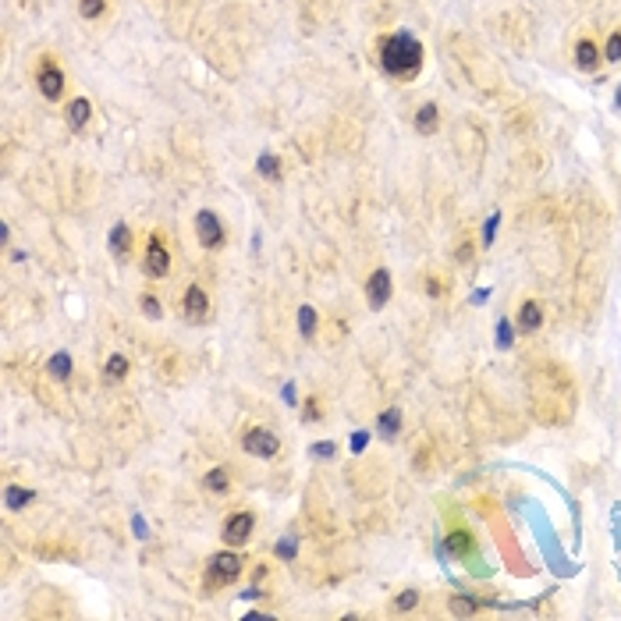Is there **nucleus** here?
Instances as JSON below:
<instances>
[{
  "instance_id": "obj_1",
  "label": "nucleus",
  "mask_w": 621,
  "mask_h": 621,
  "mask_svg": "<svg viewBox=\"0 0 621 621\" xmlns=\"http://www.w3.org/2000/svg\"><path fill=\"white\" fill-rule=\"evenodd\" d=\"M380 60H384V71H390L395 78H412L423 68V43L412 32H395L384 39Z\"/></svg>"
},
{
  "instance_id": "obj_2",
  "label": "nucleus",
  "mask_w": 621,
  "mask_h": 621,
  "mask_svg": "<svg viewBox=\"0 0 621 621\" xmlns=\"http://www.w3.org/2000/svg\"><path fill=\"white\" fill-rule=\"evenodd\" d=\"M238 575H242V561H238L235 554H217L213 561H210V568H206L210 586H227V583H235Z\"/></svg>"
},
{
  "instance_id": "obj_3",
  "label": "nucleus",
  "mask_w": 621,
  "mask_h": 621,
  "mask_svg": "<svg viewBox=\"0 0 621 621\" xmlns=\"http://www.w3.org/2000/svg\"><path fill=\"white\" fill-rule=\"evenodd\" d=\"M196 235H199L202 248H217V245H224V224L217 220L213 210H199V213H196Z\"/></svg>"
},
{
  "instance_id": "obj_4",
  "label": "nucleus",
  "mask_w": 621,
  "mask_h": 621,
  "mask_svg": "<svg viewBox=\"0 0 621 621\" xmlns=\"http://www.w3.org/2000/svg\"><path fill=\"white\" fill-rule=\"evenodd\" d=\"M242 447L248 451V454H256V458H274L277 454V437L270 430H248L245 437H242Z\"/></svg>"
},
{
  "instance_id": "obj_5",
  "label": "nucleus",
  "mask_w": 621,
  "mask_h": 621,
  "mask_svg": "<svg viewBox=\"0 0 621 621\" xmlns=\"http://www.w3.org/2000/svg\"><path fill=\"white\" fill-rule=\"evenodd\" d=\"M248 532H253V511H238L235 519H227L224 526V540L231 547H242L248 540Z\"/></svg>"
},
{
  "instance_id": "obj_6",
  "label": "nucleus",
  "mask_w": 621,
  "mask_h": 621,
  "mask_svg": "<svg viewBox=\"0 0 621 621\" xmlns=\"http://www.w3.org/2000/svg\"><path fill=\"white\" fill-rule=\"evenodd\" d=\"M39 93H43L47 99H57L60 93H65V71L54 68L50 60H47L43 68H39Z\"/></svg>"
},
{
  "instance_id": "obj_7",
  "label": "nucleus",
  "mask_w": 621,
  "mask_h": 621,
  "mask_svg": "<svg viewBox=\"0 0 621 621\" xmlns=\"http://www.w3.org/2000/svg\"><path fill=\"white\" fill-rule=\"evenodd\" d=\"M366 292H369V305H373V309H384L387 298H390V274H387V270H373Z\"/></svg>"
},
{
  "instance_id": "obj_8",
  "label": "nucleus",
  "mask_w": 621,
  "mask_h": 621,
  "mask_svg": "<svg viewBox=\"0 0 621 621\" xmlns=\"http://www.w3.org/2000/svg\"><path fill=\"white\" fill-rule=\"evenodd\" d=\"M146 270H150L153 277H167V270H171V256H167V248L160 245V238H150V248H146Z\"/></svg>"
},
{
  "instance_id": "obj_9",
  "label": "nucleus",
  "mask_w": 621,
  "mask_h": 621,
  "mask_svg": "<svg viewBox=\"0 0 621 621\" xmlns=\"http://www.w3.org/2000/svg\"><path fill=\"white\" fill-rule=\"evenodd\" d=\"M206 309H210V302H206V292H202L199 284H192L189 292H185V313H189L192 320H202Z\"/></svg>"
},
{
  "instance_id": "obj_10",
  "label": "nucleus",
  "mask_w": 621,
  "mask_h": 621,
  "mask_svg": "<svg viewBox=\"0 0 621 621\" xmlns=\"http://www.w3.org/2000/svg\"><path fill=\"white\" fill-rule=\"evenodd\" d=\"M89 114H93V103H89V99L78 96V99L68 103V124H71V128H82V124L89 121Z\"/></svg>"
},
{
  "instance_id": "obj_11",
  "label": "nucleus",
  "mask_w": 621,
  "mask_h": 621,
  "mask_svg": "<svg viewBox=\"0 0 621 621\" xmlns=\"http://www.w3.org/2000/svg\"><path fill=\"white\" fill-rule=\"evenodd\" d=\"M416 128H419L423 135H433V132H437V107H433V103H426V107L416 110Z\"/></svg>"
},
{
  "instance_id": "obj_12",
  "label": "nucleus",
  "mask_w": 621,
  "mask_h": 621,
  "mask_svg": "<svg viewBox=\"0 0 621 621\" xmlns=\"http://www.w3.org/2000/svg\"><path fill=\"white\" fill-rule=\"evenodd\" d=\"M575 60H578V68H596V60H600V50H596V43H589V39H583V43L575 47Z\"/></svg>"
},
{
  "instance_id": "obj_13",
  "label": "nucleus",
  "mask_w": 621,
  "mask_h": 621,
  "mask_svg": "<svg viewBox=\"0 0 621 621\" xmlns=\"http://www.w3.org/2000/svg\"><path fill=\"white\" fill-rule=\"evenodd\" d=\"M540 323H543L540 305H536V302H526V305H522V316H519V327L526 330V334H532V330L540 327Z\"/></svg>"
},
{
  "instance_id": "obj_14",
  "label": "nucleus",
  "mask_w": 621,
  "mask_h": 621,
  "mask_svg": "<svg viewBox=\"0 0 621 621\" xmlns=\"http://www.w3.org/2000/svg\"><path fill=\"white\" fill-rule=\"evenodd\" d=\"M128 245H132L128 224H117L114 231H110V253H114V256H124V253H128Z\"/></svg>"
},
{
  "instance_id": "obj_15",
  "label": "nucleus",
  "mask_w": 621,
  "mask_h": 621,
  "mask_svg": "<svg viewBox=\"0 0 621 621\" xmlns=\"http://www.w3.org/2000/svg\"><path fill=\"white\" fill-rule=\"evenodd\" d=\"M29 501H32V490H22V487H8V490H4V504H8V511L25 508Z\"/></svg>"
},
{
  "instance_id": "obj_16",
  "label": "nucleus",
  "mask_w": 621,
  "mask_h": 621,
  "mask_svg": "<svg viewBox=\"0 0 621 621\" xmlns=\"http://www.w3.org/2000/svg\"><path fill=\"white\" fill-rule=\"evenodd\" d=\"M47 369H50V377H57V380H68V373H71V355H65V351H57V355L47 362Z\"/></svg>"
},
{
  "instance_id": "obj_17",
  "label": "nucleus",
  "mask_w": 621,
  "mask_h": 621,
  "mask_svg": "<svg viewBox=\"0 0 621 621\" xmlns=\"http://www.w3.org/2000/svg\"><path fill=\"white\" fill-rule=\"evenodd\" d=\"M398 426H401V412H398V408H387L384 416H380V433H384V437H395Z\"/></svg>"
},
{
  "instance_id": "obj_18",
  "label": "nucleus",
  "mask_w": 621,
  "mask_h": 621,
  "mask_svg": "<svg viewBox=\"0 0 621 621\" xmlns=\"http://www.w3.org/2000/svg\"><path fill=\"white\" fill-rule=\"evenodd\" d=\"M256 167H259V174H263V178H270V181H274V178H281V160H277L274 153H263Z\"/></svg>"
},
{
  "instance_id": "obj_19",
  "label": "nucleus",
  "mask_w": 621,
  "mask_h": 621,
  "mask_svg": "<svg viewBox=\"0 0 621 621\" xmlns=\"http://www.w3.org/2000/svg\"><path fill=\"white\" fill-rule=\"evenodd\" d=\"M298 330L305 338H313V330H316V309L313 305H302L298 309Z\"/></svg>"
},
{
  "instance_id": "obj_20",
  "label": "nucleus",
  "mask_w": 621,
  "mask_h": 621,
  "mask_svg": "<svg viewBox=\"0 0 621 621\" xmlns=\"http://www.w3.org/2000/svg\"><path fill=\"white\" fill-rule=\"evenodd\" d=\"M447 547L458 554V557H469L472 554V540H469V532H451L447 536Z\"/></svg>"
},
{
  "instance_id": "obj_21",
  "label": "nucleus",
  "mask_w": 621,
  "mask_h": 621,
  "mask_svg": "<svg viewBox=\"0 0 621 621\" xmlns=\"http://www.w3.org/2000/svg\"><path fill=\"white\" fill-rule=\"evenodd\" d=\"M124 373H128V359H124V355H110L107 359V380H121Z\"/></svg>"
},
{
  "instance_id": "obj_22",
  "label": "nucleus",
  "mask_w": 621,
  "mask_h": 621,
  "mask_svg": "<svg viewBox=\"0 0 621 621\" xmlns=\"http://www.w3.org/2000/svg\"><path fill=\"white\" fill-rule=\"evenodd\" d=\"M511 341H515V327H511L508 320H501V323H497V344H501V348H508Z\"/></svg>"
},
{
  "instance_id": "obj_23",
  "label": "nucleus",
  "mask_w": 621,
  "mask_h": 621,
  "mask_svg": "<svg viewBox=\"0 0 621 621\" xmlns=\"http://www.w3.org/2000/svg\"><path fill=\"white\" fill-rule=\"evenodd\" d=\"M206 487H210V490H227V472H224V469H213L210 476H206Z\"/></svg>"
},
{
  "instance_id": "obj_24",
  "label": "nucleus",
  "mask_w": 621,
  "mask_h": 621,
  "mask_svg": "<svg viewBox=\"0 0 621 621\" xmlns=\"http://www.w3.org/2000/svg\"><path fill=\"white\" fill-rule=\"evenodd\" d=\"M103 14V0H82V18H99Z\"/></svg>"
},
{
  "instance_id": "obj_25",
  "label": "nucleus",
  "mask_w": 621,
  "mask_h": 621,
  "mask_svg": "<svg viewBox=\"0 0 621 621\" xmlns=\"http://www.w3.org/2000/svg\"><path fill=\"white\" fill-rule=\"evenodd\" d=\"M607 60H621V32L607 39Z\"/></svg>"
},
{
  "instance_id": "obj_26",
  "label": "nucleus",
  "mask_w": 621,
  "mask_h": 621,
  "mask_svg": "<svg viewBox=\"0 0 621 621\" xmlns=\"http://www.w3.org/2000/svg\"><path fill=\"white\" fill-rule=\"evenodd\" d=\"M416 600H419V593H416V589H405V593L398 596V607H401V611H408V607H416Z\"/></svg>"
},
{
  "instance_id": "obj_27",
  "label": "nucleus",
  "mask_w": 621,
  "mask_h": 621,
  "mask_svg": "<svg viewBox=\"0 0 621 621\" xmlns=\"http://www.w3.org/2000/svg\"><path fill=\"white\" fill-rule=\"evenodd\" d=\"M309 451H313V454H316V458H330V454H334L338 447H334V444H313V447H309Z\"/></svg>"
},
{
  "instance_id": "obj_28",
  "label": "nucleus",
  "mask_w": 621,
  "mask_h": 621,
  "mask_svg": "<svg viewBox=\"0 0 621 621\" xmlns=\"http://www.w3.org/2000/svg\"><path fill=\"white\" fill-rule=\"evenodd\" d=\"M277 554L281 557H295V540H292V536H288L284 543H277Z\"/></svg>"
},
{
  "instance_id": "obj_29",
  "label": "nucleus",
  "mask_w": 621,
  "mask_h": 621,
  "mask_svg": "<svg viewBox=\"0 0 621 621\" xmlns=\"http://www.w3.org/2000/svg\"><path fill=\"white\" fill-rule=\"evenodd\" d=\"M142 305H146V316H160V302H156L153 295H146V298H142Z\"/></svg>"
},
{
  "instance_id": "obj_30",
  "label": "nucleus",
  "mask_w": 621,
  "mask_h": 621,
  "mask_svg": "<svg viewBox=\"0 0 621 621\" xmlns=\"http://www.w3.org/2000/svg\"><path fill=\"white\" fill-rule=\"evenodd\" d=\"M366 441H369L366 433H355V437H351V451H362V447H366Z\"/></svg>"
},
{
  "instance_id": "obj_31",
  "label": "nucleus",
  "mask_w": 621,
  "mask_h": 621,
  "mask_svg": "<svg viewBox=\"0 0 621 621\" xmlns=\"http://www.w3.org/2000/svg\"><path fill=\"white\" fill-rule=\"evenodd\" d=\"M493 227H497V213L487 220V231H483V238H487V242H493Z\"/></svg>"
},
{
  "instance_id": "obj_32",
  "label": "nucleus",
  "mask_w": 621,
  "mask_h": 621,
  "mask_svg": "<svg viewBox=\"0 0 621 621\" xmlns=\"http://www.w3.org/2000/svg\"><path fill=\"white\" fill-rule=\"evenodd\" d=\"M618 107H621V89H618Z\"/></svg>"
}]
</instances>
